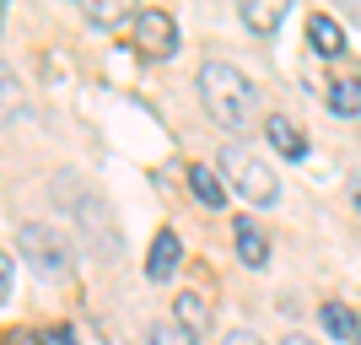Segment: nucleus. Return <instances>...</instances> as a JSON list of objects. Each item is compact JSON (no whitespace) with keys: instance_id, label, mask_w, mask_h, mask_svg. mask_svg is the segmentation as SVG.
Masks as SVG:
<instances>
[{"instance_id":"nucleus-8","label":"nucleus","mask_w":361,"mask_h":345,"mask_svg":"<svg viewBox=\"0 0 361 345\" xmlns=\"http://www.w3.org/2000/svg\"><path fill=\"white\" fill-rule=\"evenodd\" d=\"M307 44L324 54V60H334V54H345V28L334 22V16H307Z\"/></svg>"},{"instance_id":"nucleus-19","label":"nucleus","mask_w":361,"mask_h":345,"mask_svg":"<svg viewBox=\"0 0 361 345\" xmlns=\"http://www.w3.org/2000/svg\"><path fill=\"white\" fill-rule=\"evenodd\" d=\"M6 297H11V259L0 254V302H6Z\"/></svg>"},{"instance_id":"nucleus-6","label":"nucleus","mask_w":361,"mask_h":345,"mask_svg":"<svg viewBox=\"0 0 361 345\" xmlns=\"http://www.w3.org/2000/svg\"><path fill=\"white\" fill-rule=\"evenodd\" d=\"M178 259H183L178 232H173V226H167V232H157V238H151V254H146V281H157V286H162L167 275L178 270Z\"/></svg>"},{"instance_id":"nucleus-1","label":"nucleus","mask_w":361,"mask_h":345,"mask_svg":"<svg viewBox=\"0 0 361 345\" xmlns=\"http://www.w3.org/2000/svg\"><path fill=\"white\" fill-rule=\"evenodd\" d=\"M49 200L81 226V243H87L97 259L119 254V222H114V210H108V200H103L97 183H87L81 173H60V178L49 183Z\"/></svg>"},{"instance_id":"nucleus-17","label":"nucleus","mask_w":361,"mask_h":345,"mask_svg":"<svg viewBox=\"0 0 361 345\" xmlns=\"http://www.w3.org/2000/svg\"><path fill=\"white\" fill-rule=\"evenodd\" d=\"M87 16H92V22H124L119 0H92V6H87Z\"/></svg>"},{"instance_id":"nucleus-4","label":"nucleus","mask_w":361,"mask_h":345,"mask_svg":"<svg viewBox=\"0 0 361 345\" xmlns=\"http://www.w3.org/2000/svg\"><path fill=\"white\" fill-rule=\"evenodd\" d=\"M16 254L27 259L44 281H71V270H75V248L44 222H27L22 232H16Z\"/></svg>"},{"instance_id":"nucleus-13","label":"nucleus","mask_w":361,"mask_h":345,"mask_svg":"<svg viewBox=\"0 0 361 345\" xmlns=\"http://www.w3.org/2000/svg\"><path fill=\"white\" fill-rule=\"evenodd\" d=\"M205 318H211V313H205V302H200L195 291H183V297L173 302V324H183L189 334H200V329H205Z\"/></svg>"},{"instance_id":"nucleus-2","label":"nucleus","mask_w":361,"mask_h":345,"mask_svg":"<svg viewBox=\"0 0 361 345\" xmlns=\"http://www.w3.org/2000/svg\"><path fill=\"white\" fill-rule=\"evenodd\" d=\"M200 103L221 130H248L259 114V87L232 60H205L200 65Z\"/></svg>"},{"instance_id":"nucleus-9","label":"nucleus","mask_w":361,"mask_h":345,"mask_svg":"<svg viewBox=\"0 0 361 345\" xmlns=\"http://www.w3.org/2000/svg\"><path fill=\"white\" fill-rule=\"evenodd\" d=\"M189 189H195V200H200V205H226V183H221V167H205V162H200V167H189Z\"/></svg>"},{"instance_id":"nucleus-11","label":"nucleus","mask_w":361,"mask_h":345,"mask_svg":"<svg viewBox=\"0 0 361 345\" xmlns=\"http://www.w3.org/2000/svg\"><path fill=\"white\" fill-rule=\"evenodd\" d=\"M329 114H340V119H356L361 114V81L356 75H345V81L329 87Z\"/></svg>"},{"instance_id":"nucleus-10","label":"nucleus","mask_w":361,"mask_h":345,"mask_svg":"<svg viewBox=\"0 0 361 345\" xmlns=\"http://www.w3.org/2000/svg\"><path fill=\"white\" fill-rule=\"evenodd\" d=\"M232 232H238V254H243V265H264V259H270V243H264V232H259L254 222H238L232 226Z\"/></svg>"},{"instance_id":"nucleus-18","label":"nucleus","mask_w":361,"mask_h":345,"mask_svg":"<svg viewBox=\"0 0 361 345\" xmlns=\"http://www.w3.org/2000/svg\"><path fill=\"white\" fill-rule=\"evenodd\" d=\"M221 345H264V340H259V334L254 329H232V334H226V340Z\"/></svg>"},{"instance_id":"nucleus-12","label":"nucleus","mask_w":361,"mask_h":345,"mask_svg":"<svg viewBox=\"0 0 361 345\" xmlns=\"http://www.w3.org/2000/svg\"><path fill=\"white\" fill-rule=\"evenodd\" d=\"M16 114H22V81H16L11 65L0 60V124H11Z\"/></svg>"},{"instance_id":"nucleus-5","label":"nucleus","mask_w":361,"mask_h":345,"mask_svg":"<svg viewBox=\"0 0 361 345\" xmlns=\"http://www.w3.org/2000/svg\"><path fill=\"white\" fill-rule=\"evenodd\" d=\"M130 38H135V49L146 60H167L178 49V22L167 11H157V6H146V11L130 16Z\"/></svg>"},{"instance_id":"nucleus-15","label":"nucleus","mask_w":361,"mask_h":345,"mask_svg":"<svg viewBox=\"0 0 361 345\" xmlns=\"http://www.w3.org/2000/svg\"><path fill=\"white\" fill-rule=\"evenodd\" d=\"M243 22H248L254 32H275L281 22H286V6H281V0H270V6H243Z\"/></svg>"},{"instance_id":"nucleus-3","label":"nucleus","mask_w":361,"mask_h":345,"mask_svg":"<svg viewBox=\"0 0 361 345\" xmlns=\"http://www.w3.org/2000/svg\"><path fill=\"white\" fill-rule=\"evenodd\" d=\"M221 178H226V189H238L248 205H275V200H281L275 167L264 162V157H254L248 146H226L221 151Z\"/></svg>"},{"instance_id":"nucleus-21","label":"nucleus","mask_w":361,"mask_h":345,"mask_svg":"<svg viewBox=\"0 0 361 345\" xmlns=\"http://www.w3.org/2000/svg\"><path fill=\"white\" fill-rule=\"evenodd\" d=\"M286 345H318V340H307V334H286Z\"/></svg>"},{"instance_id":"nucleus-14","label":"nucleus","mask_w":361,"mask_h":345,"mask_svg":"<svg viewBox=\"0 0 361 345\" xmlns=\"http://www.w3.org/2000/svg\"><path fill=\"white\" fill-rule=\"evenodd\" d=\"M324 329H329V334H340V340H356V334H361V324H356V313H350L345 302H324Z\"/></svg>"},{"instance_id":"nucleus-16","label":"nucleus","mask_w":361,"mask_h":345,"mask_svg":"<svg viewBox=\"0 0 361 345\" xmlns=\"http://www.w3.org/2000/svg\"><path fill=\"white\" fill-rule=\"evenodd\" d=\"M146 345H200V334H189L183 324H173V318H162V324H151Z\"/></svg>"},{"instance_id":"nucleus-22","label":"nucleus","mask_w":361,"mask_h":345,"mask_svg":"<svg viewBox=\"0 0 361 345\" xmlns=\"http://www.w3.org/2000/svg\"><path fill=\"white\" fill-rule=\"evenodd\" d=\"M350 345H361V334H356V340H350Z\"/></svg>"},{"instance_id":"nucleus-7","label":"nucleus","mask_w":361,"mask_h":345,"mask_svg":"<svg viewBox=\"0 0 361 345\" xmlns=\"http://www.w3.org/2000/svg\"><path fill=\"white\" fill-rule=\"evenodd\" d=\"M264 135H270V146L281 151V157H291V162H302V157H307V135H302L286 114H270V119H264Z\"/></svg>"},{"instance_id":"nucleus-20","label":"nucleus","mask_w":361,"mask_h":345,"mask_svg":"<svg viewBox=\"0 0 361 345\" xmlns=\"http://www.w3.org/2000/svg\"><path fill=\"white\" fill-rule=\"evenodd\" d=\"M350 205H356V216H361V173H350Z\"/></svg>"}]
</instances>
